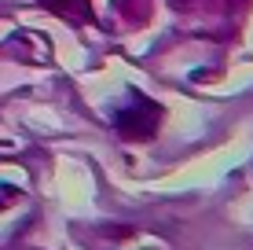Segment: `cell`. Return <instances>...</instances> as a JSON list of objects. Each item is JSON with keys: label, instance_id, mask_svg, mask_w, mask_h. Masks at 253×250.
<instances>
[]
</instances>
